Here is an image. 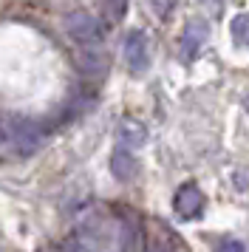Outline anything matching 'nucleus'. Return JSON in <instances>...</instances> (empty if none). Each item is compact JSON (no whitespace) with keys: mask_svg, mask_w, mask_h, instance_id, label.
Returning a JSON list of instances; mask_svg holds the SVG:
<instances>
[{"mask_svg":"<svg viewBox=\"0 0 249 252\" xmlns=\"http://www.w3.org/2000/svg\"><path fill=\"white\" fill-rule=\"evenodd\" d=\"M229 34L238 46H249V14H235L229 23Z\"/></svg>","mask_w":249,"mask_h":252,"instance_id":"1a4fd4ad","label":"nucleus"},{"mask_svg":"<svg viewBox=\"0 0 249 252\" xmlns=\"http://www.w3.org/2000/svg\"><path fill=\"white\" fill-rule=\"evenodd\" d=\"M119 250H122V252H145L147 250V244H145V238H142L139 227H133V224H124V227H122V244H119Z\"/></svg>","mask_w":249,"mask_h":252,"instance_id":"6e6552de","label":"nucleus"},{"mask_svg":"<svg viewBox=\"0 0 249 252\" xmlns=\"http://www.w3.org/2000/svg\"><path fill=\"white\" fill-rule=\"evenodd\" d=\"M111 173L119 179V182H127V179H133V173H136V159H133V153L127 148H119L116 153L111 156Z\"/></svg>","mask_w":249,"mask_h":252,"instance_id":"39448f33","label":"nucleus"},{"mask_svg":"<svg viewBox=\"0 0 249 252\" xmlns=\"http://www.w3.org/2000/svg\"><path fill=\"white\" fill-rule=\"evenodd\" d=\"M204 40H207V29H204L198 20H192V23L184 29V34H181V51H184V57H192V54L204 46Z\"/></svg>","mask_w":249,"mask_h":252,"instance_id":"423d86ee","label":"nucleus"},{"mask_svg":"<svg viewBox=\"0 0 249 252\" xmlns=\"http://www.w3.org/2000/svg\"><path fill=\"white\" fill-rule=\"evenodd\" d=\"M105 6H108V14H111L113 20H119L127 9V0H105Z\"/></svg>","mask_w":249,"mask_h":252,"instance_id":"9b49d317","label":"nucleus"},{"mask_svg":"<svg viewBox=\"0 0 249 252\" xmlns=\"http://www.w3.org/2000/svg\"><path fill=\"white\" fill-rule=\"evenodd\" d=\"M124 60L130 71L136 74H145L147 65H150V48H147V37L145 32H130L124 37Z\"/></svg>","mask_w":249,"mask_h":252,"instance_id":"20e7f679","label":"nucleus"},{"mask_svg":"<svg viewBox=\"0 0 249 252\" xmlns=\"http://www.w3.org/2000/svg\"><path fill=\"white\" fill-rule=\"evenodd\" d=\"M221 252H244V244H241V241H226L224 247H221Z\"/></svg>","mask_w":249,"mask_h":252,"instance_id":"f8f14e48","label":"nucleus"},{"mask_svg":"<svg viewBox=\"0 0 249 252\" xmlns=\"http://www.w3.org/2000/svg\"><path fill=\"white\" fill-rule=\"evenodd\" d=\"M65 32L71 40H77L79 46H96L102 40V26L99 20L88 12H71L65 17Z\"/></svg>","mask_w":249,"mask_h":252,"instance_id":"f03ea898","label":"nucleus"},{"mask_svg":"<svg viewBox=\"0 0 249 252\" xmlns=\"http://www.w3.org/2000/svg\"><path fill=\"white\" fill-rule=\"evenodd\" d=\"M119 139H122L124 148H139V145H145L147 130H145V125H142V122L124 119L122 125H119Z\"/></svg>","mask_w":249,"mask_h":252,"instance_id":"0eeeda50","label":"nucleus"},{"mask_svg":"<svg viewBox=\"0 0 249 252\" xmlns=\"http://www.w3.org/2000/svg\"><path fill=\"white\" fill-rule=\"evenodd\" d=\"M150 6H153V12L158 17H167L173 9H176V0H150Z\"/></svg>","mask_w":249,"mask_h":252,"instance_id":"9d476101","label":"nucleus"},{"mask_svg":"<svg viewBox=\"0 0 249 252\" xmlns=\"http://www.w3.org/2000/svg\"><path fill=\"white\" fill-rule=\"evenodd\" d=\"M173 210L181 221H192L204 213V193L198 190V184H181L173 198Z\"/></svg>","mask_w":249,"mask_h":252,"instance_id":"7ed1b4c3","label":"nucleus"},{"mask_svg":"<svg viewBox=\"0 0 249 252\" xmlns=\"http://www.w3.org/2000/svg\"><path fill=\"white\" fill-rule=\"evenodd\" d=\"M0 142L9 150L20 153V156H29L40 148L43 142V130L37 127V122H31L29 116L20 114H6L0 116Z\"/></svg>","mask_w":249,"mask_h":252,"instance_id":"f257e3e1","label":"nucleus"}]
</instances>
